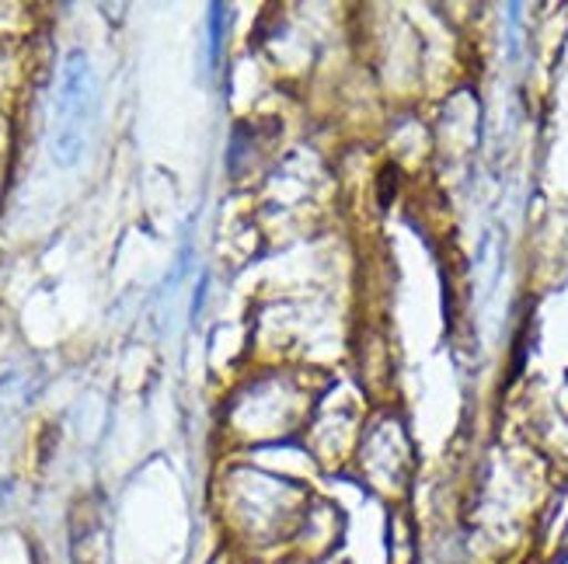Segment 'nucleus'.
I'll use <instances>...</instances> for the list:
<instances>
[{
	"instance_id": "obj_1",
	"label": "nucleus",
	"mask_w": 568,
	"mask_h": 564,
	"mask_svg": "<svg viewBox=\"0 0 568 564\" xmlns=\"http://www.w3.org/2000/svg\"><path fill=\"white\" fill-rule=\"evenodd\" d=\"M94 70L91 60L81 49L63 60L60 70V88H57V105H53V154L63 167H73L91 140L94 126Z\"/></svg>"
}]
</instances>
